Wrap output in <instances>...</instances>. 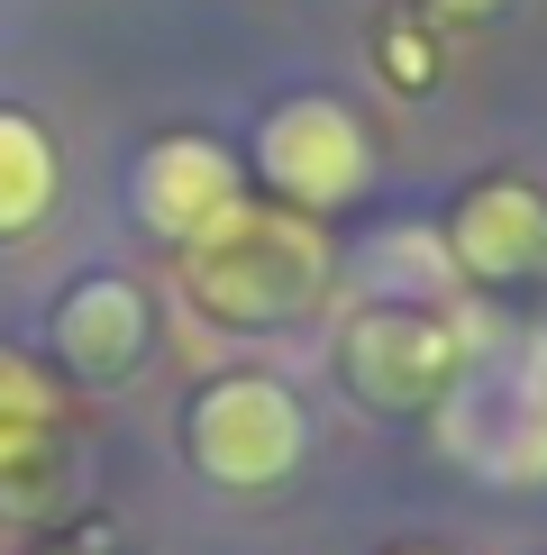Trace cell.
I'll return each mask as SVG.
<instances>
[{
  "mask_svg": "<svg viewBox=\"0 0 547 555\" xmlns=\"http://www.w3.org/2000/svg\"><path fill=\"white\" fill-rule=\"evenodd\" d=\"M393 555H438V546H393Z\"/></svg>",
  "mask_w": 547,
  "mask_h": 555,
  "instance_id": "8fae6325",
  "label": "cell"
},
{
  "mask_svg": "<svg viewBox=\"0 0 547 555\" xmlns=\"http://www.w3.org/2000/svg\"><path fill=\"white\" fill-rule=\"evenodd\" d=\"M466 356H474V328L456 310H420V300L365 310L347 328V383L374 410H438L466 374Z\"/></svg>",
  "mask_w": 547,
  "mask_h": 555,
  "instance_id": "277c9868",
  "label": "cell"
},
{
  "mask_svg": "<svg viewBox=\"0 0 547 555\" xmlns=\"http://www.w3.org/2000/svg\"><path fill=\"white\" fill-rule=\"evenodd\" d=\"M238 201H246L238 165H228V146H211V137H155L147 165H137V219L155 237H174V246L211 237Z\"/></svg>",
  "mask_w": 547,
  "mask_h": 555,
  "instance_id": "8992f818",
  "label": "cell"
},
{
  "mask_svg": "<svg viewBox=\"0 0 547 555\" xmlns=\"http://www.w3.org/2000/svg\"><path fill=\"white\" fill-rule=\"evenodd\" d=\"M447 447L493 482H538L547 474V337H520L511 356H484L474 337L466 374L438 401Z\"/></svg>",
  "mask_w": 547,
  "mask_h": 555,
  "instance_id": "7a4b0ae2",
  "label": "cell"
},
{
  "mask_svg": "<svg viewBox=\"0 0 547 555\" xmlns=\"http://www.w3.org/2000/svg\"><path fill=\"white\" fill-rule=\"evenodd\" d=\"M46 210H55V146L37 119L0 109V237H28Z\"/></svg>",
  "mask_w": 547,
  "mask_h": 555,
  "instance_id": "30bf717a",
  "label": "cell"
},
{
  "mask_svg": "<svg viewBox=\"0 0 547 555\" xmlns=\"http://www.w3.org/2000/svg\"><path fill=\"white\" fill-rule=\"evenodd\" d=\"M447 264L474 273V283H520V273L547 264V201L530 182H474L447 219Z\"/></svg>",
  "mask_w": 547,
  "mask_h": 555,
  "instance_id": "52a82bcc",
  "label": "cell"
},
{
  "mask_svg": "<svg viewBox=\"0 0 547 555\" xmlns=\"http://www.w3.org/2000/svg\"><path fill=\"white\" fill-rule=\"evenodd\" d=\"M365 173H374V146H365L347 101L310 91V101H283L256 128V182L283 210H338V201L365 192Z\"/></svg>",
  "mask_w": 547,
  "mask_h": 555,
  "instance_id": "5b68a950",
  "label": "cell"
},
{
  "mask_svg": "<svg viewBox=\"0 0 547 555\" xmlns=\"http://www.w3.org/2000/svg\"><path fill=\"white\" fill-rule=\"evenodd\" d=\"M182 447H192V465L228 482V492H265V482H283L302 465L310 447V420L302 401H292L274 374H228L192 401V420H182Z\"/></svg>",
  "mask_w": 547,
  "mask_h": 555,
  "instance_id": "3957f363",
  "label": "cell"
},
{
  "mask_svg": "<svg viewBox=\"0 0 547 555\" xmlns=\"http://www.w3.org/2000/svg\"><path fill=\"white\" fill-rule=\"evenodd\" d=\"M46 428H55V383H46L28 356L0 346V482H10V492L46 465Z\"/></svg>",
  "mask_w": 547,
  "mask_h": 555,
  "instance_id": "9c48e42d",
  "label": "cell"
},
{
  "mask_svg": "<svg viewBox=\"0 0 547 555\" xmlns=\"http://www.w3.org/2000/svg\"><path fill=\"white\" fill-rule=\"evenodd\" d=\"M182 292L219 319V328H283L329 292V237L310 228V210L283 201H238L211 237L174 246Z\"/></svg>",
  "mask_w": 547,
  "mask_h": 555,
  "instance_id": "6da1fadb",
  "label": "cell"
},
{
  "mask_svg": "<svg viewBox=\"0 0 547 555\" xmlns=\"http://www.w3.org/2000/svg\"><path fill=\"white\" fill-rule=\"evenodd\" d=\"M147 337H155V319H147V292L128 273H91V283H74L55 300V356L82 383H119L147 356Z\"/></svg>",
  "mask_w": 547,
  "mask_h": 555,
  "instance_id": "ba28073f",
  "label": "cell"
}]
</instances>
